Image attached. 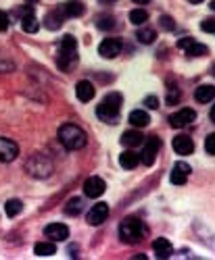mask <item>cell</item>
<instances>
[{
  "label": "cell",
  "instance_id": "cell-39",
  "mask_svg": "<svg viewBox=\"0 0 215 260\" xmlns=\"http://www.w3.org/2000/svg\"><path fill=\"white\" fill-rule=\"evenodd\" d=\"M13 71V62H0V73H9Z\"/></svg>",
  "mask_w": 215,
  "mask_h": 260
},
{
  "label": "cell",
  "instance_id": "cell-3",
  "mask_svg": "<svg viewBox=\"0 0 215 260\" xmlns=\"http://www.w3.org/2000/svg\"><path fill=\"white\" fill-rule=\"evenodd\" d=\"M142 235H144L142 221L134 219V216H127V219L121 221V225H119V237H121V242H125V244H138L142 240Z\"/></svg>",
  "mask_w": 215,
  "mask_h": 260
},
{
  "label": "cell",
  "instance_id": "cell-12",
  "mask_svg": "<svg viewBox=\"0 0 215 260\" xmlns=\"http://www.w3.org/2000/svg\"><path fill=\"white\" fill-rule=\"evenodd\" d=\"M21 29H23L25 34H36L40 29V21L34 15V9L32 7H25L23 9V15H21Z\"/></svg>",
  "mask_w": 215,
  "mask_h": 260
},
{
  "label": "cell",
  "instance_id": "cell-8",
  "mask_svg": "<svg viewBox=\"0 0 215 260\" xmlns=\"http://www.w3.org/2000/svg\"><path fill=\"white\" fill-rule=\"evenodd\" d=\"M197 121V113L192 111V108H180L178 113H174L169 117V125L171 127H186L190 123Z\"/></svg>",
  "mask_w": 215,
  "mask_h": 260
},
{
  "label": "cell",
  "instance_id": "cell-31",
  "mask_svg": "<svg viewBox=\"0 0 215 260\" xmlns=\"http://www.w3.org/2000/svg\"><path fill=\"white\" fill-rule=\"evenodd\" d=\"M159 25H161V29H165V31H171V29L176 27L174 19H171L169 15H163V17H159Z\"/></svg>",
  "mask_w": 215,
  "mask_h": 260
},
{
  "label": "cell",
  "instance_id": "cell-9",
  "mask_svg": "<svg viewBox=\"0 0 215 260\" xmlns=\"http://www.w3.org/2000/svg\"><path fill=\"white\" fill-rule=\"evenodd\" d=\"M17 156L19 146L9 138H0V162H13Z\"/></svg>",
  "mask_w": 215,
  "mask_h": 260
},
{
  "label": "cell",
  "instance_id": "cell-14",
  "mask_svg": "<svg viewBox=\"0 0 215 260\" xmlns=\"http://www.w3.org/2000/svg\"><path fill=\"white\" fill-rule=\"evenodd\" d=\"M75 94H77V98L82 102H90L94 98V94H96V88H94V83H90L88 79H82L75 85Z\"/></svg>",
  "mask_w": 215,
  "mask_h": 260
},
{
  "label": "cell",
  "instance_id": "cell-33",
  "mask_svg": "<svg viewBox=\"0 0 215 260\" xmlns=\"http://www.w3.org/2000/svg\"><path fill=\"white\" fill-rule=\"evenodd\" d=\"M96 25H98V29H111V27H115V19L113 17H100Z\"/></svg>",
  "mask_w": 215,
  "mask_h": 260
},
{
  "label": "cell",
  "instance_id": "cell-34",
  "mask_svg": "<svg viewBox=\"0 0 215 260\" xmlns=\"http://www.w3.org/2000/svg\"><path fill=\"white\" fill-rule=\"evenodd\" d=\"M201 29H203L205 34H215V19H213V17H207V19H203Z\"/></svg>",
  "mask_w": 215,
  "mask_h": 260
},
{
  "label": "cell",
  "instance_id": "cell-18",
  "mask_svg": "<svg viewBox=\"0 0 215 260\" xmlns=\"http://www.w3.org/2000/svg\"><path fill=\"white\" fill-rule=\"evenodd\" d=\"M73 62H77V50L75 52H69V50H61L59 52V58H57V64L61 71H69V67Z\"/></svg>",
  "mask_w": 215,
  "mask_h": 260
},
{
  "label": "cell",
  "instance_id": "cell-24",
  "mask_svg": "<svg viewBox=\"0 0 215 260\" xmlns=\"http://www.w3.org/2000/svg\"><path fill=\"white\" fill-rule=\"evenodd\" d=\"M136 38H138L140 44H153L155 38H157V31H155L153 27H146V25H144L142 29L136 31Z\"/></svg>",
  "mask_w": 215,
  "mask_h": 260
},
{
  "label": "cell",
  "instance_id": "cell-1",
  "mask_svg": "<svg viewBox=\"0 0 215 260\" xmlns=\"http://www.w3.org/2000/svg\"><path fill=\"white\" fill-rule=\"evenodd\" d=\"M121 104H123V96L119 92H111L102 98V102L96 106V115L100 121L115 125L119 121V113H121Z\"/></svg>",
  "mask_w": 215,
  "mask_h": 260
},
{
  "label": "cell",
  "instance_id": "cell-28",
  "mask_svg": "<svg viewBox=\"0 0 215 260\" xmlns=\"http://www.w3.org/2000/svg\"><path fill=\"white\" fill-rule=\"evenodd\" d=\"M5 210H7L9 216H17L21 210H23V202L17 200V198H13V200H9V202L5 204Z\"/></svg>",
  "mask_w": 215,
  "mask_h": 260
},
{
  "label": "cell",
  "instance_id": "cell-5",
  "mask_svg": "<svg viewBox=\"0 0 215 260\" xmlns=\"http://www.w3.org/2000/svg\"><path fill=\"white\" fill-rule=\"evenodd\" d=\"M159 148H161V140L157 136H150L148 140H144V150L140 154V162H144L146 167H150L155 162L157 154H159Z\"/></svg>",
  "mask_w": 215,
  "mask_h": 260
},
{
  "label": "cell",
  "instance_id": "cell-41",
  "mask_svg": "<svg viewBox=\"0 0 215 260\" xmlns=\"http://www.w3.org/2000/svg\"><path fill=\"white\" fill-rule=\"evenodd\" d=\"M98 3H100V5H113L115 0H98Z\"/></svg>",
  "mask_w": 215,
  "mask_h": 260
},
{
  "label": "cell",
  "instance_id": "cell-21",
  "mask_svg": "<svg viewBox=\"0 0 215 260\" xmlns=\"http://www.w3.org/2000/svg\"><path fill=\"white\" fill-rule=\"evenodd\" d=\"M195 98L199 100V102H211L213 98H215V85H209V83H203V85H199L197 88V92H195Z\"/></svg>",
  "mask_w": 215,
  "mask_h": 260
},
{
  "label": "cell",
  "instance_id": "cell-35",
  "mask_svg": "<svg viewBox=\"0 0 215 260\" xmlns=\"http://www.w3.org/2000/svg\"><path fill=\"white\" fill-rule=\"evenodd\" d=\"M205 150H207V154L215 156V134H209L207 140H205Z\"/></svg>",
  "mask_w": 215,
  "mask_h": 260
},
{
  "label": "cell",
  "instance_id": "cell-2",
  "mask_svg": "<svg viewBox=\"0 0 215 260\" xmlns=\"http://www.w3.org/2000/svg\"><path fill=\"white\" fill-rule=\"evenodd\" d=\"M59 142L65 146L67 150H82L88 142V136L82 127L73 125V123H65L59 127Z\"/></svg>",
  "mask_w": 215,
  "mask_h": 260
},
{
  "label": "cell",
  "instance_id": "cell-13",
  "mask_svg": "<svg viewBox=\"0 0 215 260\" xmlns=\"http://www.w3.org/2000/svg\"><path fill=\"white\" fill-rule=\"evenodd\" d=\"M188 175H190V165L188 162H176L174 169H171V183L174 185H184L188 181Z\"/></svg>",
  "mask_w": 215,
  "mask_h": 260
},
{
  "label": "cell",
  "instance_id": "cell-10",
  "mask_svg": "<svg viewBox=\"0 0 215 260\" xmlns=\"http://www.w3.org/2000/svg\"><path fill=\"white\" fill-rule=\"evenodd\" d=\"M106 216H109V204H104V202H98L94 204L88 214H86V221H88L90 225H100L106 221Z\"/></svg>",
  "mask_w": 215,
  "mask_h": 260
},
{
  "label": "cell",
  "instance_id": "cell-26",
  "mask_svg": "<svg viewBox=\"0 0 215 260\" xmlns=\"http://www.w3.org/2000/svg\"><path fill=\"white\" fill-rule=\"evenodd\" d=\"M82 210H84V200H82V198H71V200L65 204V212L71 214V216L79 214Z\"/></svg>",
  "mask_w": 215,
  "mask_h": 260
},
{
  "label": "cell",
  "instance_id": "cell-29",
  "mask_svg": "<svg viewBox=\"0 0 215 260\" xmlns=\"http://www.w3.org/2000/svg\"><path fill=\"white\" fill-rule=\"evenodd\" d=\"M209 50H207V46L205 44H199V42H192V44L186 48V54L188 56H205Z\"/></svg>",
  "mask_w": 215,
  "mask_h": 260
},
{
  "label": "cell",
  "instance_id": "cell-16",
  "mask_svg": "<svg viewBox=\"0 0 215 260\" xmlns=\"http://www.w3.org/2000/svg\"><path fill=\"white\" fill-rule=\"evenodd\" d=\"M153 252L157 254V258H169L174 254V246H171V242L165 240V237H159V240L153 242Z\"/></svg>",
  "mask_w": 215,
  "mask_h": 260
},
{
  "label": "cell",
  "instance_id": "cell-23",
  "mask_svg": "<svg viewBox=\"0 0 215 260\" xmlns=\"http://www.w3.org/2000/svg\"><path fill=\"white\" fill-rule=\"evenodd\" d=\"M34 254L36 256H52V254H57V242H38L36 246H34Z\"/></svg>",
  "mask_w": 215,
  "mask_h": 260
},
{
  "label": "cell",
  "instance_id": "cell-30",
  "mask_svg": "<svg viewBox=\"0 0 215 260\" xmlns=\"http://www.w3.org/2000/svg\"><path fill=\"white\" fill-rule=\"evenodd\" d=\"M61 50H69V52H75V50H77V40H75L71 34L63 36V40H61Z\"/></svg>",
  "mask_w": 215,
  "mask_h": 260
},
{
  "label": "cell",
  "instance_id": "cell-19",
  "mask_svg": "<svg viewBox=\"0 0 215 260\" xmlns=\"http://www.w3.org/2000/svg\"><path fill=\"white\" fill-rule=\"evenodd\" d=\"M84 13H86V7L79 0H67V3L63 5V15L65 17H82Z\"/></svg>",
  "mask_w": 215,
  "mask_h": 260
},
{
  "label": "cell",
  "instance_id": "cell-7",
  "mask_svg": "<svg viewBox=\"0 0 215 260\" xmlns=\"http://www.w3.org/2000/svg\"><path fill=\"white\" fill-rule=\"evenodd\" d=\"M104 189H106V183H104V179H100V177H96V175H92V177H88L84 181V193L88 198H100L102 193H104Z\"/></svg>",
  "mask_w": 215,
  "mask_h": 260
},
{
  "label": "cell",
  "instance_id": "cell-37",
  "mask_svg": "<svg viewBox=\"0 0 215 260\" xmlns=\"http://www.w3.org/2000/svg\"><path fill=\"white\" fill-rule=\"evenodd\" d=\"M144 104H146V108H150V111H155V108H159V98L157 96H146Z\"/></svg>",
  "mask_w": 215,
  "mask_h": 260
},
{
  "label": "cell",
  "instance_id": "cell-42",
  "mask_svg": "<svg viewBox=\"0 0 215 260\" xmlns=\"http://www.w3.org/2000/svg\"><path fill=\"white\" fill-rule=\"evenodd\" d=\"M134 3H136V5H146L148 0H134Z\"/></svg>",
  "mask_w": 215,
  "mask_h": 260
},
{
  "label": "cell",
  "instance_id": "cell-43",
  "mask_svg": "<svg viewBox=\"0 0 215 260\" xmlns=\"http://www.w3.org/2000/svg\"><path fill=\"white\" fill-rule=\"evenodd\" d=\"M188 3H192V5H201L203 0H188Z\"/></svg>",
  "mask_w": 215,
  "mask_h": 260
},
{
  "label": "cell",
  "instance_id": "cell-38",
  "mask_svg": "<svg viewBox=\"0 0 215 260\" xmlns=\"http://www.w3.org/2000/svg\"><path fill=\"white\" fill-rule=\"evenodd\" d=\"M192 42H195V38H184V40H180V42H178V48L186 50V48L192 44Z\"/></svg>",
  "mask_w": 215,
  "mask_h": 260
},
{
  "label": "cell",
  "instance_id": "cell-36",
  "mask_svg": "<svg viewBox=\"0 0 215 260\" xmlns=\"http://www.w3.org/2000/svg\"><path fill=\"white\" fill-rule=\"evenodd\" d=\"M11 25V17L7 11H0V31H7Z\"/></svg>",
  "mask_w": 215,
  "mask_h": 260
},
{
  "label": "cell",
  "instance_id": "cell-15",
  "mask_svg": "<svg viewBox=\"0 0 215 260\" xmlns=\"http://www.w3.org/2000/svg\"><path fill=\"white\" fill-rule=\"evenodd\" d=\"M171 146H174V150L178 154H192L195 152V142H192L188 136H176L174 142H171Z\"/></svg>",
  "mask_w": 215,
  "mask_h": 260
},
{
  "label": "cell",
  "instance_id": "cell-27",
  "mask_svg": "<svg viewBox=\"0 0 215 260\" xmlns=\"http://www.w3.org/2000/svg\"><path fill=\"white\" fill-rule=\"evenodd\" d=\"M130 21L134 25H144L146 21H148V13L144 11V9H134L132 13H130Z\"/></svg>",
  "mask_w": 215,
  "mask_h": 260
},
{
  "label": "cell",
  "instance_id": "cell-32",
  "mask_svg": "<svg viewBox=\"0 0 215 260\" xmlns=\"http://www.w3.org/2000/svg\"><path fill=\"white\" fill-rule=\"evenodd\" d=\"M167 92H169V94H167V104H176V102L180 100V96H182V94H180V90H178V88H174V85H169Z\"/></svg>",
  "mask_w": 215,
  "mask_h": 260
},
{
  "label": "cell",
  "instance_id": "cell-44",
  "mask_svg": "<svg viewBox=\"0 0 215 260\" xmlns=\"http://www.w3.org/2000/svg\"><path fill=\"white\" fill-rule=\"evenodd\" d=\"M211 9H213V11H215V0H213V3H211Z\"/></svg>",
  "mask_w": 215,
  "mask_h": 260
},
{
  "label": "cell",
  "instance_id": "cell-4",
  "mask_svg": "<svg viewBox=\"0 0 215 260\" xmlns=\"http://www.w3.org/2000/svg\"><path fill=\"white\" fill-rule=\"evenodd\" d=\"M25 169H28L30 175L42 179V177H48L50 173H52V162H50L44 154H36V156H32V158L25 162Z\"/></svg>",
  "mask_w": 215,
  "mask_h": 260
},
{
  "label": "cell",
  "instance_id": "cell-6",
  "mask_svg": "<svg viewBox=\"0 0 215 260\" xmlns=\"http://www.w3.org/2000/svg\"><path fill=\"white\" fill-rule=\"evenodd\" d=\"M121 48H123V44H121L119 38H106V40L100 42L98 54L102 58H115L117 54H121Z\"/></svg>",
  "mask_w": 215,
  "mask_h": 260
},
{
  "label": "cell",
  "instance_id": "cell-25",
  "mask_svg": "<svg viewBox=\"0 0 215 260\" xmlns=\"http://www.w3.org/2000/svg\"><path fill=\"white\" fill-rule=\"evenodd\" d=\"M130 123H132L134 127H146V125L150 123V117H148V113H144V111H132V113H130Z\"/></svg>",
  "mask_w": 215,
  "mask_h": 260
},
{
  "label": "cell",
  "instance_id": "cell-11",
  "mask_svg": "<svg viewBox=\"0 0 215 260\" xmlns=\"http://www.w3.org/2000/svg\"><path fill=\"white\" fill-rule=\"evenodd\" d=\"M44 235L50 242H65L69 237V227L63 225V223H50V225H46Z\"/></svg>",
  "mask_w": 215,
  "mask_h": 260
},
{
  "label": "cell",
  "instance_id": "cell-20",
  "mask_svg": "<svg viewBox=\"0 0 215 260\" xmlns=\"http://www.w3.org/2000/svg\"><path fill=\"white\" fill-rule=\"evenodd\" d=\"M119 165L123 169H136L140 165V154H136L134 150H125V152L119 154Z\"/></svg>",
  "mask_w": 215,
  "mask_h": 260
},
{
  "label": "cell",
  "instance_id": "cell-45",
  "mask_svg": "<svg viewBox=\"0 0 215 260\" xmlns=\"http://www.w3.org/2000/svg\"><path fill=\"white\" fill-rule=\"evenodd\" d=\"M213 75H215V67H213Z\"/></svg>",
  "mask_w": 215,
  "mask_h": 260
},
{
  "label": "cell",
  "instance_id": "cell-40",
  "mask_svg": "<svg viewBox=\"0 0 215 260\" xmlns=\"http://www.w3.org/2000/svg\"><path fill=\"white\" fill-rule=\"evenodd\" d=\"M209 117H211V121H213V123H215V104H213V106H211V113H209Z\"/></svg>",
  "mask_w": 215,
  "mask_h": 260
},
{
  "label": "cell",
  "instance_id": "cell-22",
  "mask_svg": "<svg viewBox=\"0 0 215 260\" xmlns=\"http://www.w3.org/2000/svg\"><path fill=\"white\" fill-rule=\"evenodd\" d=\"M121 144L127 146V148H136V146H142L144 144V136L140 132H125L121 136Z\"/></svg>",
  "mask_w": 215,
  "mask_h": 260
},
{
  "label": "cell",
  "instance_id": "cell-17",
  "mask_svg": "<svg viewBox=\"0 0 215 260\" xmlns=\"http://www.w3.org/2000/svg\"><path fill=\"white\" fill-rule=\"evenodd\" d=\"M65 15H63V11H50L46 17H44V27L55 31V29H61V25L65 23Z\"/></svg>",
  "mask_w": 215,
  "mask_h": 260
}]
</instances>
